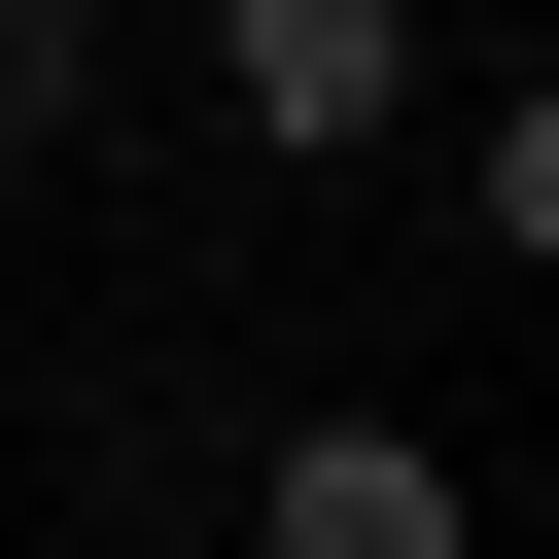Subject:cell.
Returning <instances> with one entry per match:
<instances>
[{
    "label": "cell",
    "mask_w": 559,
    "mask_h": 559,
    "mask_svg": "<svg viewBox=\"0 0 559 559\" xmlns=\"http://www.w3.org/2000/svg\"><path fill=\"white\" fill-rule=\"evenodd\" d=\"M175 35H210V140H245V175L419 140V0H175Z\"/></svg>",
    "instance_id": "1"
},
{
    "label": "cell",
    "mask_w": 559,
    "mask_h": 559,
    "mask_svg": "<svg viewBox=\"0 0 559 559\" xmlns=\"http://www.w3.org/2000/svg\"><path fill=\"white\" fill-rule=\"evenodd\" d=\"M245 559H489V489H454V419H384V384H314V419L245 454Z\"/></svg>",
    "instance_id": "2"
},
{
    "label": "cell",
    "mask_w": 559,
    "mask_h": 559,
    "mask_svg": "<svg viewBox=\"0 0 559 559\" xmlns=\"http://www.w3.org/2000/svg\"><path fill=\"white\" fill-rule=\"evenodd\" d=\"M70 105H105V0H0V175H35Z\"/></svg>",
    "instance_id": "4"
},
{
    "label": "cell",
    "mask_w": 559,
    "mask_h": 559,
    "mask_svg": "<svg viewBox=\"0 0 559 559\" xmlns=\"http://www.w3.org/2000/svg\"><path fill=\"white\" fill-rule=\"evenodd\" d=\"M454 210H489V280H559V70H489V105H454Z\"/></svg>",
    "instance_id": "3"
}]
</instances>
